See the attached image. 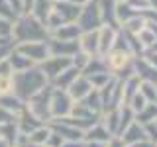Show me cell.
Masks as SVG:
<instances>
[{
	"mask_svg": "<svg viewBox=\"0 0 157 147\" xmlns=\"http://www.w3.org/2000/svg\"><path fill=\"white\" fill-rule=\"evenodd\" d=\"M39 69L43 71V75H45L47 81H55V78L61 75L63 71H65L67 67H71V59L69 57H57V55H49L43 63H39Z\"/></svg>",
	"mask_w": 157,
	"mask_h": 147,
	"instance_id": "cell-7",
	"label": "cell"
},
{
	"mask_svg": "<svg viewBox=\"0 0 157 147\" xmlns=\"http://www.w3.org/2000/svg\"><path fill=\"white\" fill-rule=\"evenodd\" d=\"M78 75H81V71H78V69H77L75 65L67 67L65 71H63L61 75H59V77L55 78V81H53V82H55V88H63V90H67L69 85H71V82L75 81V78H77Z\"/></svg>",
	"mask_w": 157,
	"mask_h": 147,
	"instance_id": "cell-16",
	"label": "cell"
},
{
	"mask_svg": "<svg viewBox=\"0 0 157 147\" xmlns=\"http://www.w3.org/2000/svg\"><path fill=\"white\" fill-rule=\"evenodd\" d=\"M61 147H85V143H77V141H63V145Z\"/></svg>",
	"mask_w": 157,
	"mask_h": 147,
	"instance_id": "cell-25",
	"label": "cell"
},
{
	"mask_svg": "<svg viewBox=\"0 0 157 147\" xmlns=\"http://www.w3.org/2000/svg\"><path fill=\"white\" fill-rule=\"evenodd\" d=\"M0 18H6V20H16V12L12 10V6L8 4V0H0Z\"/></svg>",
	"mask_w": 157,
	"mask_h": 147,
	"instance_id": "cell-22",
	"label": "cell"
},
{
	"mask_svg": "<svg viewBox=\"0 0 157 147\" xmlns=\"http://www.w3.org/2000/svg\"><path fill=\"white\" fill-rule=\"evenodd\" d=\"M118 29L120 28H114V26H106L102 24L98 28V55L104 57L116 43V37H118Z\"/></svg>",
	"mask_w": 157,
	"mask_h": 147,
	"instance_id": "cell-9",
	"label": "cell"
},
{
	"mask_svg": "<svg viewBox=\"0 0 157 147\" xmlns=\"http://www.w3.org/2000/svg\"><path fill=\"white\" fill-rule=\"evenodd\" d=\"M12 120H14V114H12V112L4 110V108L0 106V126H6V124H10Z\"/></svg>",
	"mask_w": 157,
	"mask_h": 147,
	"instance_id": "cell-24",
	"label": "cell"
},
{
	"mask_svg": "<svg viewBox=\"0 0 157 147\" xmlns=\"http://www.w3.org/2000/svg\"><path fill=\"white\" fill-rule=\"evenodd\" d=\"M73 102L75 100L69 96L67 90H63V88H53L51 98H49V114H51V120H59V118L71 116Z\"/></svg>",
	"mask_w": 157,
	"mask_h": 147,
	"instance_id": "cell-3",
	"label": "cell"
},
{
	"mask_svg": "<svg viewBox=\"0 0 157 147\" xmlns=\"http://www.w3.org/2000/svg\"><path fill=\"white\" fill-rule=\"evenodd\" d=\"M53 10V0H33V6H32V16H36L39 22L45 24L47 16L51 14Z\"/></svg>",
	"mask_w": 157,
	"mask_h": 147,
	"instance_id": "cell-15",
	"label": "cell"
},
{
	"mask_svg": "<svg viewBox=\"0 0 157 147\" xmlns=\"http://www.w3.org/2000/svg\"><path fill=\"white\" fill-rule=\"evenodd\" d=\"M90 90H92V85H90V81H88V78L82 75V73H81V75H78L75 81L69 85V88H67L69 96H71L73 100H82V98H85Z\"/></svg>",
	"mask_w": 157,
	"mask_h": 147,
	"instance_id": "cell-12",
	"label": "cell"
},
{
	"mask_svg": "<svg viewBox=\"0 0 157 147\" xmlns=\"http://www.w3.org/2000/svg\"><path fill=\"white\" fill-rule=\"evenodd\" d=\"M145 16L144 14H136V16H132L130 20H126L124 24H122V29H124L126 33H132V36H136V33H140L141 29L145 28Z\"/></svg>",
	"mask_w": 157,
	"mask_h": 147,
	"instance_id": "cell-17",
	"label": "cell"
},
{
	"mask_svg": "<svg viewBox=\"0 0 157 147\" xmlns=\"http://www.w3.org/2000/svg\"><path fill=\"white\" fill-rule=\"evenodd\" d=\"M43 86H47V78L39 67H32L22 73H14V92L20 100H28L29 96L41 90Z\"/></svg>",
	"mask_w": 157,
	"mask_h": 147,
	"instance_id": "cell-2",
	"label": "cell"
},
{
	"mask_svg": "<svg viewBox=\"0 0 157 147\" xmlns=\"http://www.w3.org/2000/svg\"><path fill=\"white\" fill-rule=\"evenodd\" d=\"M102 59H104V63H106L110 73H120L134 63V55L132 53L124 51V49H118V47H112Z\"/></svg>",
	"mask_w": 157,
	"mask_h": 147,
	"instance_id": "cell-6",
	"label": "cell"
},
{
	"mask_svg": "<svg viewBox=\"0 0 157 147\" xmlns=\"http://www.w3.org/2000/svg\"><path fill=\"white\" fill-rule=\"evenodd\" d=\"M155 116H157L155 102H147V106L137 114V122H141V124H149V122H155Z\"/></svg>",
	"mask_w": 157,
	"mask_h": 147,
	"instance_id": "cell-19",
	"label": "cell"
},
{
	"mask_svg": "<svg viewBox=\"0 0 157 147\" xmlns=\"http://www.w3.org/2000/svg\"><path fill=\"white\" fill-rule=\"evenodd\" d=\"M77 26L81 32H88V29H98L102 26V14H100V4L98 0H90L88 4L81 8V14L77 18Z\"/></svg>",
	"mask_w": 157,
	"mask_h": 147,
	"instance_id": "cell-4",
	"label": "cell"
},
{
	"mask_svg": "<svg viewBox=\"0 0 157 147\" xmlns=\"http://www.w3.org/2000/svg\"><path fill=\"white\" fill-rule=\"evenodd\" d=\"M110 137L112 134L106 130V126L104 124H96V126H92L90 130L86 131V141H102V143H108L110 141Z\"/></svg>",
	"mask_w": 157,
	"mask_h": 147,
	"instance_id": "cell-18",
	"label": "cell"
},
{
	"mask_svg": "<svg viewBox=\"0 0 157 147\" xmlns=\"http://www.w3.org/2000/svg\"><path fill=\"white\" fill-rule=\"evenodd\" d=\"M47 47H49V55H57V57H69L71 59L75 53L78 51V39H71V41H65V39H47Z\"/></svg>",
	"mask_w": 157,
	"mask_h": 147,
	"instance_id": "cell-8",
	"label": "cell"
},
{
	"mask_svg": "<svg viewBox=\"0 0 157 147\" xmlns=\"http://www.w3.org/2000/svg\"><path fill=\"white\" fill-rule=\"evenodd\" d=\"M78 36H81V28L77 26V22L63 24V26H59L55 32L51 33V37H55V39H65V41H71V39H78Z\"/></svg>",
	"mask_w": 157,
	"mask_h": 147,
	"instance_id": "cell-13",
	"label": "cell"
},
{
	"mask_svg": "<svg viewBox=\"0 0 157 147\" xmlns=\"http://www.w3.org/2000/svg\"><path fill=\"white\" fill-rule=\"evenodd\" d=\"M140 92L144 94V98L147 102H155L157 104V86H155V82L141 81L140 82Z\"/></svg>",
	"mask_w": 157,
	"mask_h": 147,
	"instance_id": "cell-20",
	"label": "cell"
},
{
	"mask_svg": "<svg viewBox=\"0 0 157 147\" xmlns=\"http://www.w3.org/2000/svg\"><path fill=\"white\" fill-rule=\"evenodd\" d=\"M141 139H147V135H145L144 127L140 126V122H132V124L124 130L122 141H124V143L134 145V143H137V141H141Z\"/></svg>",
	"mask_w": 157,
	"mask_h": 147,
	"instance_id": "cell-14",
	"label": "cell"
},
{
	"mask_svg": "<svg viewBox=\"0 0 157 147\" xmlns=\"http://www.w3.org/2000/svg\"><path fill=\"white\" fill-rule=\"evenodd\" d=\"M116 2H128V0H116Z\"/></svg>",
	"mask_w": 157,
	"mask_h": 147,
	"instance_id": "cell-27",
	"label": "cell"
},
{
	"mask_svg": "<svg viewBox=\"0 0 157 147\" xmlns=\"http://www.w3.org/2000/svg\"><path fill=\"white\" fill-rule=\"evenodd\" d=\"M0 147H12V143L8 139H4V137H0Z\"/></svg>",
	"mask_w": 157,
	"mask_h": 147,
	"instance_id": "cell-26",
	"label": "cell"
},
{
	"mask_svg": "<svg viewBox=\"0 0 157 147\" xmlns=\"http://www.w3.org/2000/svg\"><path fill=\"white\" fill-rule=\"evenodd\" d=\"M14 51L22 53L24 57H28L29 61L43 63L49 57V47H47V39L45 41H22V43H14Z\"/></svg>",
	"mask_w": 157,
	"mask_h": 147,
	"instance_id": "cell-5",
	"label": "cell"
},
{
	"mask_svg": "<svg viewBox=\"0 0 157 147\" xmlns=\"http://www.w3.org/2000/svg\"><path fill=\"white\" fill-rule=\"evenodd\" d=\"M12 20L0 18V37H12Z\"/></svg>",
	"mask_w": 157,
	"mask_h": 147,
	"instance_id": "cell-23",
	"label": "cell"
},
{
	"mask_svg": "<svg viewBox=\"0 0 157 147\" xmlns=\"http://www.w3.org/2000/svg\"><path fill=\"white\" fill-rule=\"evenodd\" d=\"M49 37V32L45 24L39 22L32 14H20L12 24V39L14 43L22 41H45Z\"/></svg>",
	"mask_w": 157,
	"mask_h": 147,
	"instance_id": "cell-1",
	"label": "cell"
},
{
	"mask_svg": "<svg viewBox=\"0 0 157 147\" xmlns=\"http://www.w3.org/2000/svg\"><path fill=\"white\" fill-rule=\"evenodd\" d=\"M78 49L88 53L90 57L98 55V29L81 32V36H78Z\"/></svg>",
	"mask_w": 157,
	"mask_h": 147,
	"instance_id": "cell-11",
	"label": "cell"
},
{
	"mask_svg": "<svg viewBox=\"0 0 157 147\" xmlns=\"http://www.w3.org/2000/svg\"><path fill=\"white\" fill-rule=\"evenodd\" d=\"M81 8H82V6H78V4L71 2V0H59V2H53V12H55L65 24L77 22L78 14H81Z\"/></svg>",
	"mask_w": 157,
	"mask_h": 147,
	"instance_id": "cell-10",
	"label": "cell"
},
{
	"mask_svg": "<svg viewBox=\"0 0 157 147\" xmlns=\"http://www.w3.org/2000/svg\"><path fill=\"white\" fill-rule=\"evenodd\" d=\"M14 92V75H0V96Z\"/></svg>",
	"mask_w": 157,
	"mask_h": 147,
	"instance_id": "cell-21",
	"label": "cell"
}]
</instances>
